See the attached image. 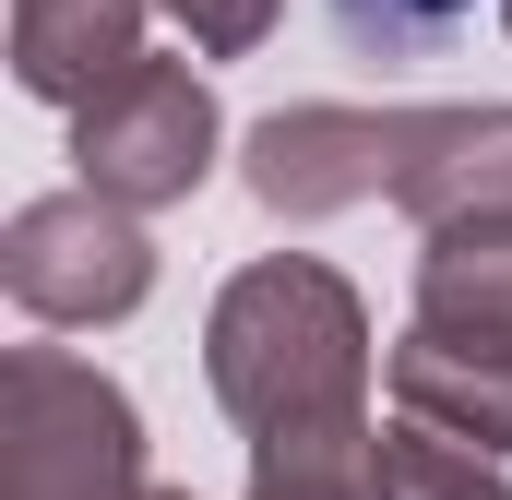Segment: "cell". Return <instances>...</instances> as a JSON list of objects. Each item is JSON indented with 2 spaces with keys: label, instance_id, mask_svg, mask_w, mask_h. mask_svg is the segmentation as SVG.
<instances>
[{
  "label": "cell",
  "instance_id": "1",
  "mask_svg": "<svg viewBox=\"0 0 512 500\" xmlns=\"http://www.w3.org/2000/svg\"><path fill=\"white\" fill-rule=\"evenodd\" d=\"M203 381L251 441L358 429L370 417V310H358V286L310 250H274L251 274H227V298L203 322Z\"/></svg>",
  "mask_w": 512,
  "mask_h": 500
},
{
  "label": "cell",
  "instance_id": "2",
  "mask_svg": "<svg viewBox=\"0 0 512 500\" xmlns=\"http://www.w3.org/2000/svg\"><path fill=\"white\" fill-rule=\"evenodd\" d=\"M0 500H155L143 417L96 358L12 346V370H0Z\"/></svg>",
  "mask_w": 512,
  "mask_h": 500
},
{
  "label": "cell",
  "instance_id": "3",
  "mask_svg": "<svg viewBox=\"0 0 512 500\" xmlns=\"http://www.w3.org/2000/svg\"><path fill=\"white\" fill-rule=\"evenodd\" d=\"M215 84L191 72V60H131L120 84L96 96V108H72V167H84V191L96 203H120V215H167V203H191L203 179H215Z\"/></svg>",
  "mask_w": 512,
  "mask_h": 500
},
{
  "label": "cell",
  "instance_id": "4",
  "mask_svg": "<svg viewBox=\"0 0 512 500\" xmlns=\"http://www.w3.org/2000/svg\"><path fill=\"white\" fill-rule=\"evenodd\" d=\"M0 286H12L24 322H60V334L131 322L155 298V239H143V215L96 203V191H36L0 227Z\"/></svg>",
  "mask_w": 512,
  "mask_h": 500
},
{
  "label": "cell",
  "instance_id": "5",
  "mask_svg": "<svg viewBox=\"0 0 512 500\" xmlns=\"http://www.w3.org/2000/svg\"><path fill=\"white\" fill-rule=\"evenodd\" d=\"M393 155H405V108H274V120H251L239 179L262 215L322 227V215L393 191Z\"/></svg>",
  "mask_w": 512,
  "mask_h": 500
},
{
  "label": "cell",
  "instance_id": "6",
  "mask_svg": "<svg viewBox=\"0 0 512 500\" xmlns=\"http://www.w3.org/2000/svg\"><path fill=\"white\" fill-rule=\"evenodd\" d=\"M393 203H405L429 239H441V227L512 215V108H405Z\"/></svg>",
  "mask_w": 512,
  "mask_h": 500
},
{
  "label": "cell",
  "instance_id": "7",
  "mask_svg": "<svg viewBox=\"0 0 512 500\" xmlns=\"http://www.w3.org/2000/svg\"><path fill=\"white\" fill-rule=\"evenodd\" d=\"M405 346L501 358V370H512V215L441 227V239L417 250V322H405Z\"/></svg>",
  "mask_w": 512,
  "mask_h": 500
},
{
  "label": "cell",
  "instance_id": "8",
  "mask_svg": "<svg viewBox=\"0 0 512 500\" xmlns=\"http://www.w3.org/2000/svg\"><path fill=\"white\" fill-rule=\"evenodd\" d=\"M143 60V0H12V84L48 108H96Z\"/></svg>",
  "mask_w": 512,
  "mask_h": 500
},
{
  "label": "cell",
  "instance_id": "9",
  "mask_svg": "<svg viewBox=\"0 0 512 500\" xmlns=\"http://www.w3.org/2000/svg\"><path fill=\"white\" fill-rule=\"evenodd\" d=\"M251 500H393L382 489V429H298V441H251Z\"/></svg>",
  "mask_w": 512,
  "mask_h": 500
},
{
  "label": "cell",
  "instance_id": "10",
  "mask_svg": "<svg viewBox=\"0 0 512 500\" xmlns=\"http://www.w3.org/2000/svg\"><path fill=\"white\" fill-rule=\"evenodd\" d=\"M382 489L393 500H512V477L489 465V453H465V441L393 417V429H382Z\"/></svg>",
  "mask_w": 512,
  "mask_h": 500
},
{
  "label": "cell",
  "instance_id": "11",
  "mask_svg": "<svg viewBox=\"0 0 512 500\" xmlns=\"http://www.w3.org/2000/svg\"><path fill=\"white\" fill-rule=\"evenodd\" d=\"M477 0H334V24H346V48H370V60H417L429 36H453Z\"/></svg>",
  "mask_w": 512,
  "mask_h": 500
},
{
  "label": "cell",
  "instance_id": "12",
  "mask_svg": "<svg viewBox=\"0 0 512 500\" xmlns=\"http://www.w3.org/2000/svg\"><path fill=\"white\" fill-rule=\"evenodd\" d=\"M155 12H167L203 60H251L262 36H274V12H286V0H155Z\"/></svg>",
  "mask_w": 512,
  "mask_h": 500
},
{
  "label": "cell",
  "instance_id": "13",
  "mask_svg": "<svg viewBox=\"0 0 512 500\" xmlns=\"http://www.w3.org/2000/svg\"><path fill=\"white\" fill-rule=\"evenodd\" d=\"M155 500H191V489H155Z\"/></svg>",
  "mask_w": 512,
  "mask_h": 500
},
{
  "label": "cell",
  "instance_id": "14",
  "mask_svg": "<svg viewBox=\"0 0 512 500\" xmlns=\"http://www.w3.org/2000/svg\"><path fill=\"white\" fill-rule=\"evenodd\" d=\"M501 24H512V0H501Z\"/></svg>",
  "mask_w": 512,
  "mask_h": 500
}]
</instances>
